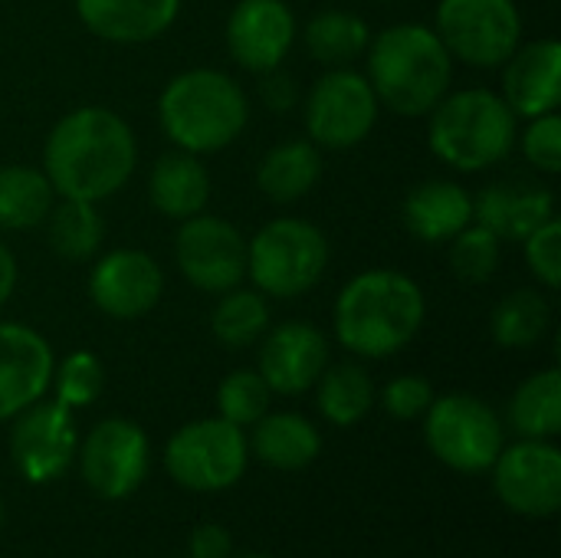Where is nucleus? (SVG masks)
<instances>
[{
    "mask_svg": "<svg viewBox=\"0 0 561 558\" xmlns=\"http://www.w3.org/2000/svg\"><path fill=\"white\" fill-rule=\"evenodd\" d=\"M138 145L122 115L85 105L62 115L43 148V174L69 201L99 204L122 191L135 174Z\"/></svg>",
    "mask_w": 561,
    "mask_h": 558,
    "instance_id": "f257e3e1",
    "label": "nucleus"
},
{
    "mask_svg": "<svg viewBox=\"0 0 561 558\" xmlns=\"http://www.w3.org/2000/svg\"><path fill=\"white\" fill-rule=\"evenodd\" d=\"M424 293L398 270L358 273L335 299V335L362 358L401 352L424 326Z\"/></svg>",
    "mask_w": 561,
    "mask_h": 558,
    "instance_id": "f03ea898",
    "label": "nucleus"
},
{
    "mask_svg": "<svg viewBox=\"0 0 561 558\" xmlns=\"http://www.w3.org/2000/svg\"><path fill=\"white\" fill-rule=\"evenodd\" d=\"M368 82L381 105L398 115L421 118L447 95L454 56L424 23H398L368 43Z\"/></svg>",
    "mask_w": 561,
    "mask_h": 558,
    "instance_id": "7ed1b4c3",
    "label": "nucleus"
},
{
    "mask_svg": "<svg viewBox=\"0 0 561 558\" xmlns=\"http://www.w3.org/2000/svg\"><path fill=\"white\" fill-rule=\"evenodd\" d=\"M158 118L164 135L191 155H214L247 128V92L220 69H187L174 76L161 99Z\"/></svg>",
    "mask_w": 561,
    "mask_h": 558,
    "instance_id": "20e7f679",
    "label": "nucleus"
},
{
    "mask_svg": "<svg viewBox=\"0 0 561 558\" xmlns=\"http://www.w3.org/2000/svg\"><path fill=\"white\" fill-rule=\"evenodd\" d=\"M516 145V115L490 89H460L431 109V148L457 171L500 164Z\"/></svg>",
    "mask_w": 561,
    "mask_h": 558,
    "instance_id": "39448f33",
    "label": "nucleus"
},
{
    "mask_svg": "<svg viewBox=\"0 0 561 558\" xmlns=\"http://www.w3.org/2000/svg\"><path fill=\"white\" fill-rule=\"evenodd\" d=\"M325 234L299 217L270 220L247 243V273L263 296L296 299L306 296L325 273Z\"/></svg>",
    "mask_w": 561,
    "mask_h": 558,
    "instance_id": "423d86ee",
    "label": "nucleus"
},
{
    "mask_svg": "<svg viewBox=\"0 0 561 558\" xmlns=\"http://www.w3.org/2000/svg\"><path fill=\"white\" fill-rule=\"evenodd\" d=\"M427 447L457 474H483L503 451V421L473 395L434 398L424 421Z\"/></svg>",
    "mask_w": 561,
    "mask_h": 558,
    "instance_id": "0eeeda50",
    "label": "nucleus"
},
{
    "mask_svg": "<svg viewBox=\"0 0 561 558\" xmlns=\"http://www.w3.org/2000/svg\"><path fill=\"white\" fill-rule=\"evenodd\" d=\"M164 467L171 480L194 493H217L233 487L247 470V437L243 428L207 418L184 424L164 451Z\"/></svg>",
    "mask_w": 561,
    "mask_h": 558,
    "instance_id": "6e6552de",
    "label": "nucleus"
},
{
    "mask_svg": "<svg viewBox=\"0 0 561 558\" xmlns=\"http://www.w3.org/2000/svg\"><path fill=\"white\" fill-rule=\"evenodd\" d=\"M434 33L454 59L493 69L519 46L523 16L516 0H440Z\"/></svg>",
    "mask_w": 561,
    "mask_h": 558,
    "instance_id": "1a4fd4ad",
    "label": "nucleus"
},
{
    "mask_svg": "<svg viewBox=\"0 0 561 558\" xmlns=\"http://www.w3.org/2000/svg\"><path fill=\"white\" fill-rule=\"evenodd\" d=\"M378 122V95L371 82L342 66L316 79L306 95V132L316 145L325 148H352L371 135Z\"/></svg>",
    "mask_w": 561,
    "mask_h": 558,
    "instance_id": "9d476101",
    "label": "nucleus"
},
{
    "mask_svg": "<svg viewBox=\"0 0 561 558\" xmlns=\"http://www.w3.org/2000/svg\"><path fill=\"white\" fill-rule=\"evenodd\" d=\"M174 260L184 280L201 293H227L247 280V240L243 234L210 214L181 220L174 240Z\"/></svg>",
    "mask_w": 561,
    "mask_h": 558,
    "instance_id": "9b49d317",
    "label": "nucleus"
},
{
    "mask_svg": "<svg viewBox=\"0 0 561 558\" xmlns=\"http://www.w3.org/2000/svg\"><path fill=\"white\" fill-rule=\"evenodd\" d=\"M493 487L503 506L529 520H549L561 510V451L549 441L503 447L493 464Z\"/></svg>",
    "mask_w": 561,
    "mask_h": 558,
    "instance_id": "f8f14e48",
    "label": "nucleus"
},
{
    "mask_svg": "<svg viewBox=\"0 0 561 558\" xmlns=\"http://www.w3.org/2000/svg\"><path fill=\"white\" fill-rule=\"evenodd\" d=\"M148 457L145 431L125 418H108L95 424L82 444V480L102 500H125L145 483Z\"/></svg>",
    "mask_w": 561,
    "mask_h": 558,
    "instance_id": "ddd939ff",
    "label": "nucleus"
},
{
    "mask_svg": "<svg viewBox=\"0 0 561 558\" xmlns=\"http://www.w3.org/2000/svg\"><path fill=\"white\" fill-rule=\"evenodd\" d=\"M79 451V434L72 411L59 401L39 405L33 401L16 414L13 434H10V457L23 480L30 483H49L72 464Z\"/></svg>",
    "mask_w": 561,
    "mask_h": 558,
    "instance_id": "4468645a",
    "label": "nucleus"
},
{
    "mask_svg": "<svg viewBox=\"0 0 561 558\" xmlns=\"http://www.w3.org/2000/svg\"><path fill=\"white\" fill-rule=\"evenodd\" d=\"M164 273L141 250H112L89 273V299L112 319H138L158 306Z\"/></svg>",
    "mask_w": 561,
    "mask_h": 558,
    "instance_id": "2eb2a0df",
    "label": "nucleus"
},
{
    "mask_svg": "<svg viewBox=\"0 0 561 558\" xmlns=\"http://www.w3.org/2000/svg\"><path fill=\"white\" fill-rule=\"evenodd\" d=\"M296 43V16L283 0H240L227 20L230 56L250 72L279 69Z\"/></svg>",
    "mask_w": 561,
    "mask_h": 558,
    "instance_id": "dca6fc26",
    "label": "nucleus"
},
{
    "mask_svg": "<svg viewBox=\"0 0 561 558\" xmlns=\"http://www.w3.org/2000/svg\"><path fill=\"white\" fill-rule=\"evenodd\" d=\"M53 349L36 329L0 322V421L39 401L53 382Z\"/></svg>",
    "mask_w": 561,
    "mask_h": 558,
    "instance_id": "f3484780",
    "label": "nucleus"
},
{
    "mask_svg": "<svg viewBox=\"0 0 561 558\" xmlns=\"http://www.w3.org/2000/svg\"><path fill=\"white\" fill-rule=\"evenodd\" d=\"M329 365V342L309 322L276 326L260 349V375L276 395L309 391Z\"/></svg>",
    "mask_w": 561,
    "mask_h": 558,
    "instance_id": "a211bd4d",
    "label": "nucleus"
},
{
    "mask_svg": "<svg viewBox=\"0 0 561 558\" xmlns=\"http://www.w3.org/2000/svg\"><path fill=\"white\" fill-rule=\"evenodd\" d=\"M503 102L513 115L539 118L556 112L561 99V46L559 39H536L529 46H516L503 62Z\"/></svg>",
    "mask_w": 561,
    "mask_h": 558,
    "instance_id": "6ab92c4d",
    "label": "nucleus"
},
{
    "mask_svg": "<svg viewBox=\"0 0 561 558\" xmlns=\"http://www.w3.org/2000/svg\"><path fill=\"white\" fill-rule=\"evenodd\" d=\"M181 0H76V13L89 33L108 43L158 39L178 20Z\"/></svg>",
    "mask_w": 561,
    "mask_h": 558,
    "instance_id": "aec40b11",
    "label": "nucleus"
},
{
    "mask_svg": "<svg viewBox=\"0 0 561 558\" xmlns=\"http://www.w3.org/2000/svg\"><path fill=\"white\" fill-rule=\"evenodd\" d=\"M473 217L500 240H526L556 217V197L529 184H490L473 197Z\"/></svg>",
    "mask_w": 561,
    "mask_h": 558,
    "instance_id": "412c9836",
    "label": "nucleus"
},
{
    "mask_svg": "<svg viewBox=\"0 0 561 558\" xmlns=\"http://www.w3.org/2000/svg\"><path fill=\"white\" fill-rule=\"evenodd\" d=\"M473 220V197L454 181H424L404 197V224L424 243H447Z\"/></svg>",
    "mask_w": 561,
    "mask_h": 558,
    "instance_id": "4be33fe9",
    "label": "nucleus"
},
{
    "mask_svg": "<svg viewBox=\"0 0 561 558\" xmlns=\"http://www.w3.org/2000/svg\"><path fill=\"white\" fill-rule=\"evenodd\" d=\"M148 197L154 210L171 220H187L201 214L210 201V174L201 164V155L181 148L161 155L148 178Z\"/></svg>",
    "mask_w": 561,
    "mask_h": 558,
    "instance_id": "5701e85b",
    "label": "nucleus"
},
{
    "mask_svg": "<svg viewBox=\"0 0 561 558\" xmlns=\"http://www.w3.org/2000/svg\"><path fill=\"white\" fill-rule=\"evenodd\" d=\"M253 454L276 470H302L309 467L319 451H322V437L316 431L312 421L299 418V414H263L253 424Z\"/></svg>",
    "mask_w": 561,
    "mask_h": 558,
    "instance_id": "b1692460",
    "label": "nucleus"
},
{
    "mask_svg": "<svg viewBox=\"0 0 561 558\" xmlns=\"http://www.w3.org/2000/svg\"><path fill=\"white\" fill-rule=\"evenodd\" d=\"M322 178V155L316 141H283L263 155L256 184L270 201L293 204L306 197Z\"/></svg>",
    "mask_w": 561,
    "mask_h": 558,
    "instance_id": "393cba45",
    "label": "nucleus"
},
{
    "mask_svg": "<svg viewBox=\"0 0 561 558\" xmlns=\"http://www.w3.org/2000/svg\"><path fill=\"white\" fill-rule=\"evenodd\" d=\"M56 204L49 178L26 164L0 168V230H30L46 220Z\"/></svg>",
    "mask_w": 561,
    "mask_h": 558,
    "instance_id": "a878e982",
    "label": "nucleus"
},
{
    "mask_svg": "<svg viewBox=\"0 0 561 558\" xmlns=\"http://www.w3.org/2000/svg\"><path fill=\"white\" fill-rule=\"evenodd\" d=\"M371 43V30L358 13L348 10H322L306 23V49L312 59L325 66H348L365 56Z\"/></svg>",
    "mask_w": 561,
    "mask_h": 558,
    "instance_id": "bb28decb",
    "label": "nucleus"
},
{
    "mask_svg": "<svg viewBox=\"0 0 561 558\" xmlns=\"http://www.w3.org/2000/svg\"><path fill=\"white\" fill-rule=\"evenodd\" d=\"M316 401L325 421H332L335 428H352L371 411L375 382L362 365H335L319 375Z\"/></svg>",
    "mask_w": 561,
    "mask_h": 558,
    "instance_id": "cd10ccee",
    "label": "nucleus"
},
{
    "mask_svg": "<svg viewBox=\"0 0 561 558\" xmlns=\"http://www.w3.org/2000/svg\"><path fill=\"white\" fill-rule=\"evenodd\" d=\"M513 428L523 437L546 441L561 431V375L559 368H546L533 378H526L510 408Z\"/></svg>",
    "mask_w": 561,
    "mask_h": 558,
    "instance_id": "c85d7f7f",
    "label": "nucleus"
},
{
    "mask_svg": "<svg viewBox=\"0 0 561 558\" xmlns=\"http://www.w3.org/2000/svg\"><path fill=\"white\" fill-rule=\"evenodd\" d=\"M46 237H49V247L56 257L89 260L102 247L105 224H102L95 204L62 197V204H53V210L46 214Z\"/></svg>",
    "mask_w": 561,
    "mask_h": 558,
    "instance_id": "c756f323",
    "label": "nucleus"
},
{
    "mask_svg": "<svg viewBox=\"0 0 561 558\" xmlns=\"http://www.w3.org/2000/svg\"><path fill=\"white\" fill-rule=\"evenodd\" d=\"M270 326V309L260 289L233 286L220 296L217 309L210 312V332L227 349H247L263 339Z\"/></svg>",
    "mask_w": 561,
    "mask_h": 558,
    "instance_id": "7c9ffc66",
    "label": "nucleus"
},
{
    "mask_svg": "<svg viewBox=\"0 0 561 558\" xmlns=\"http://www.w3.org/2000/svg\"><path fill=\"white\" fill-rule=\"evenodd\" d=\"M549 303L536 289H516L493 309V339L503 349H529L549 329Z\"/></svg>",
    "mask_w": 561,
    "mask_h": 558,
    "instance_id": "2f4dec72",
    "label": "nucleus"
},
{
    "mask_svg": "<svg viewBox=\"0 0 561 558\" xmlns=\"http://www.w3.org/2000/svg\"><path fill=\"white\" fill-rule=\"evenodd\" d=\"M270 385L263 382L260 372H250V368H240V372H230L220 388H217V411L224 421L237 424V428H247V424H256L266 411H270Z\"/></svg>",
    "mask_w": 561,
    "mask_h": 558,
    "instance_id": "473e14b6",
    "label": "nucleus"
},
{
    "mask_svg": "<svg viewBox=\"0 0 561 558\" xmlns=\"http://www.w3.org/2000/svg\"><path fill=\"white\" fill-rule=\"evenodd\" d=\"M500 243L503 240L493 230H486L483 224L463 227L454 237V247H450V266H454V273L460 280H467V283H486L496 273V266H500V253H503Z\"/></svg>",
    "mask_w": 561,
    "mask_h": 558,
    "instance_id": "72a5a7b5",
    "label": "nucleus"
},
{
    "mask_svg": "<svg viewBox=\"0 0 561 558\" xmlns=\"http://www.w3.org/2000/svg\"><path fill=\"white\" fill-rule=\"evenodd\" d=\"M56 375V401L72 408H85L102 395L105 385V368L92 352H72L62 358L59 368H53Z\"/></svg>",
    "mask_w": 561,
    "mask_h": 558,
    "instance_id": "f704fd0d",
    "label": "nucleus"
},
{
    "mask_svg": "<svg viewBox=\"0 0 561 558\" xmlns=\"http://www.w3.org/2000/svg\"><path fill=\"white\" fill-rule=\"evenodd\" d=\"M526 263L533 270V276L549 286V289H559L561 283V224L552 217L546 220L539 230H533L526 240Z\"/></svg>",
    "mask_w": 561,
    "mask_h": 558,
    "instance_id": "c9c22d12",
    "label": "nucleus"
},
{
    "mask_svg": "<svg viewBox=\"0 0 561 558\" xmlns=\"http://www.w3.org/2000/svg\"><path fill=\"white\" fill-rule=\"evenodd\" d=\"M523 151L533 161L536 171L559 174L561 171V118L556 112H546L529 122L523 132Z\"/></svg>",
    "mask_w": 561,
    "mask_h": 558,
    "instance_id": "e433bc0d",
    "label": "nucleus"
},
{
    "mask_svg": "<svg viewBox=\"0 0 561 558\" xmlns=\"http://www.w3.org/2000/svg\"><path fill=\"white\" fill-rule=\"evenodd\" d=\"M385 411L398 421H414V418H424L431 401H434V388L427 378L421 375H401L394 382H388L385 395Z\"/></svg>",
    "mask_w": 561,
    "mask_h": 558,
    "instance_id": "4c0bfd02",
    "label": "nucleus"
},
{
    "mask_svg": "<svg viewBox=\"0 0 561 558\" xmlns=\"http://www.w3.org/2000/svg\"><path fill=\"white\" fill-rule=\"evenodd\" d=\"M230 549H233V539L217 523L197 526L187 539V556L191 558H230Z\"/></svg>",
    "mask_w": 561,
    "mask_h": 558,
    "instance_id": "58836bf2",
    "label": "nucleus"
},
{
    "mask_svg": "<svg viewBox=\"0 0 561 558\" xmlns=\"http://www.w3.org/2000/svg\"><path fill=\"white\" fill-rule=\"evenodd\" d=\"M266 79H263V99H266V105H273L276 112H286L293 102H296V86H293V79L286 76V72H276V69H270V72H263Z\"/></svg>",
    "mask_w": 561,
    "mask_h": 558,
    "instance_id": "ea45409f",
    "label": "nucleus"
},
{
    "mask_svg": "<svg viewBox=\"0 0 561 558\" xmlns=\"http://www.w3.org/2000/svg\"><path fill=\"white\" fill-rule=\"evenodd\" d=\"M16 289V257L7 243H0V309L10 303Z\"/></svg>",
    "mask_w": 561,
    "mask_h": 558,
    "instance_id": "a19ab883",
    "label": "nucleus"
},
{
    "mask_svg": "<svg viewBox=\"0 0 561 558\" xmlns=\"http://www.w3.org/2000/svg\"><path fill=\"white\" fill-rule=\"evenodd\" d=\"M243 558H270V556H243Z\"/></svg>",
    "mask_w": 561,
    "mask_h": 558,
    "instance_id": "79ce46f5",
    "label": "nucleus"
},
{
    "mask_svg": "<svg viewBox=\"0 0 561 558\" xmlns=\"http://www.w3.org/2000/svg\"><path fill=\"white\" fill-rule=\"evenodd\" d=\"M0 520H3V506H0Z\"/></svg>",
    "mask_w": 561,
    "mask_h": 558,
    "instance_id": "37998d69",
    "label": "nucleus"
}]
</instances>
